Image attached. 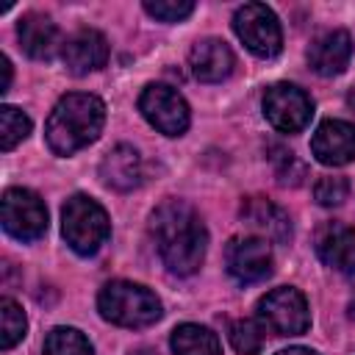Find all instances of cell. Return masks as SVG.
Listing matches in <instances>:
<instances>
[{"mask_svg":"<svg viewBox=\"0 0 355 355\" xmlns=\"http://www.w3.org/2000/svg\"><path fill=\"white\" fill-rule=\"evenodd\" d=\"M150 233L169 272L194 275L202 266L208 230L200 214L183 200H164L150 214Z\"/></svg>","mask_w":355,"mask_h":355,"instance_id":"obj_1","label":"cell"},{"mask_svg":"<svg viewBox=\"0 0 355 355\" xmlns=\"http://www.w3.org/2000/svg\"><path fill=\"white\" fill-rule=\"evenodd\" d=\"M105 125V105L94 94L72 92L61 97L47 119V144L58 155H72L92 144Z\"/></svg>","mask_w":355,"mask_h":355,"instance_id":"obj_2","label":"cell"},{"mask_svg":"<svg viewBox=\"0 0 355 355\" xmlns=\"http://www.w3.org/2000/svg\"><path fill=\"white\" fill-rule=\"evenodd\" d=\"M97 308L105 322L119 327H147L161 319V300L139 283L111 280L97 297Z\"/></svg>","mask_w":355,"mask_h":355,"instance_id":"obj_3","label":"cell"},{"mask_svg":"<svg viewBox=\"0 0 355 355\" xmlns=\"http://www.w3.org/2000/svg\"><path fill=\"white\" fill-rule=\"evenodd\" d=\"M61 233L78 255H94L105 244L111 222L97 200L86 194H72L61 211Z\"/></svg>","mask_w":355,"mask_h":355,"instance_id":"obj_4","label":"cell"},{"mask_svg":"<svg viewBox=\"0 0 355 355\" xmlns=\"http://www.w3.org/2000/svg\"><path fill=\"white\" fill-rule=\"evenodd\" d=\"M258 319L263 330L275 336H300L311 327V311L302 291L291 286L272 288L266 297L258 300Z\"/></svg>","mask_w":355,"mask_h":355,"instance_id":"obj_5","label":"cell"},{"mask_svg":"<svg viewBox=\"0 0 355 355\" xmlns=\"http://www.w3.org/2000/svg\"><path fill=\"white\" fill-rule=\"evenodd\" d=\"M233 31L250 53L258 58H272L283 47V31L275 11L263 3H247L233 17Z\"/></svg>","mask_w":355,"mask_h":355,"instance_id":"obj_6","label":"cell"},{"mask_svg":"<svg viewBox=\"0 0 355 355\" xmlns=\"http://www.w3.org/2000/svg\"><path fill=\"white\" fill-rule=\"evenodd\" d=\"M139 111L141 116L164 136H180L189 128V105L186 100L164 83H150L141 97H139Z\"/></svg>","mask_w":355,"mask_h":355,"instance_id":"obj_7","label":"cell"},{"mask_svg":"<svg viewBox=\"0 0 355 355\" xmlns=\"http://www.w3.org/2000/svg\"><path fill=\"white\" fill-rule=\"evenodd\" d=\"M311 114H313L311 97L291 83H275L263 94V116L280 133L302 130L311 122Z\"/></svg>","mask_w":355,"mask_h":355,"instance_id":"obj_8","label":"cell"},{"mask_svg":"<svg viewBox=\"0 0 355 355\" xmlns=\"http://www.w3.org/2000/svg\"><path fill=\"white\" fill-rule=\"evenodd\" d=\"M3 227L19 241H33L47 230V208L39 194L28 189H8L3 194Z\"/></svg>","mask_w":355,"mask_h":355,"instance_id":"obj_9","label":"cell"},{"mask_svg":"<svg viewBox=\"0 0 355 355\" xmlns=\"http://www.w3.org/2000/svg\"><path fill=\"white\" fill-rule=\"evenodd\" d=\"M225 266L239 283H258L272 275V250L261 236H236L225 247Z\"/></svg>","mask_w":355,"mask_h":355,"instance_id":"obj_10","label":"cell"},{"mask_svg":"<svg viewBox=\"0 0 355 355\" xmlns=\"http://www.w3.org/2000/svg\"><path fill=\"white\" fill-rule=\"evenodd\" d=\"M316 255L341 275H355V230L344 222H322L313 233Z\"/></svg>","mask_w":355,"mask_h":355,"instance_id":"obj_11","label":"cell"},{"mask_svg":"<svg viewBox=\"0 0 355 355\" xmlns=\"http://www.w3.org/2000/svg\"><path fill=\"white\" fill-rule=\"evenodd\" d=\"M311 150L316 161L327 166H344L355 161V125L344 119H324L311 139Z\"/></svg>","mask_w":355,"mask_h":355,"instance_id":"obj_12","label":"cell"},{"mask_svg":"<svg viewBox=\"0 0 355 355\" xmlns=\"http://www.w3.org/2000/svg\"><path fill=\"white\" fill-rule=\"evenodd\" d=\"M64 64L72 75H89L100 67H105L108 61V42L100 31L94 28H80L78 33H72L64 47H61Z\"/></svg>","mask_w":355,"mask_h":355,"instance_id":"obj_13","label":"cell"},{"mask_svg":"<svg viewBox=\"0 0 355 355\" xmlns=\"http://www.w3.org/2000/svg\"><path fill=\"white\" fill-rule=\"evenodd\" d=\"M352 58V36L347 31H327L316 36L308 47V64L316 75H338Z\"/></svg>","mask_w":355,"mask_h":355,"instance_id":"obj_14","label":"cell"},{"mask_svg":"<svg viewBox=\"0 0 355 355\" xmlns=\"http://www.w3.org/2000/svg\"><path fill=\"white\" fill-rule=\"evenodd\" d=\"M233 50L222 42V39H202L191 47L189 53V67H191V75L202 83H216V80H225L230 72H233Z\"/></svg>","mask_w":355,"mask_h":355,"instance_id":"obj_15","label":"cell"},{"mask_svg":"<svg viewBox=\"0 0 355 355\" xmlns=\"http://www.w3.org/2000/svg\"><path fill=\"white\" fill-rule=\"evenodd\" d=\"M241 219L269 241H286L291 236V222L280 205H275L266 197H244L241 202Z\"/></svg>","mask_w":355,"mask_h":355,"instance_id":"obj_16","label":"cell"},{"mask_svg":"<svg viewBox=\"0 0 355 355\" xmlns=\"http://www.w3.org/2000/svg\"><path fill=\"white\" fill-rule=\"evenodd\" d=\"M17 36H19L22 50H25L31 58L47 61V58H53L55 50H58V28L50 22V17L39 14V11H28V14L19 19Z\"/></svg>","mask_w":355,"mask_h":355,"instance_id":"obj_17","label":"cell"},{"mask_svg":"<svg viewBox=\"0 0 355 355\" xmlns=\"http://www.w3.org/2000/svg\"><path fill=\"white\" fill-rule=\"evenodd\" d=\"M100 178L111 189L130 191L141 180V158H139V153L133 147H128V144L114 147L100 164Z\"/></svg>","mask_w":355,"mask_h":355,"instance_id":"obj_18","label":"cell"},{"mask_svg":"<svg viewBox=\"0 0 355 355\" xmlns=\"http://www.w3.org/2000/svg\"><path fill=\"white\" fill-rule=\"evenodd\" d=\"M169 344H172V352L175 355H222V347H219L216 333H211L208 327L194 324V322L178 324L172 330Z\"/></svg>","mask_w":355,"mask_h":355,"instance_id":"obj_19","label":"cell"},{"mask_svg":"<svg viewBox=\"0 0 355 355\" xmlns=\"http://www.w3.org/2000/svg\"><path fill=\"white\" fill-rule=\"evenodd\" d=\"M44 355H94L89 338L75 327H53L44 338Z\"/></svg>","mask_w":355,"mask_h":355,"instance_id":"obj_20","label":"cell"},{"mask_svg":"<svg viewBox=\"0 0 355 355\" xmlns=\"http://www.w3.org/2000/svg\"><path fill=\"white\" fill-rule=\"evenodd\" d=\"M0 327H3V333H0L3 349H11L14 344H19L28 330V319H25L22 308L8 297L0 302Z\"/></svg>","mask_w":355,"mask_h":355,"instance_id":"obj_21","label":"cell"},{"mask_svg":"<svg viewBox=\"0 0 355 355\" xmlns=\"http://www.w3.org/2000/svg\"><path fill=\"white\" fill-rule=\"evenodd\" d=\"M28 133H31V119L14 105H3L0 108V147L6 153L14 150Z\"/></svg>","mask_w":355,"mask_h":355,"instance_id":"obj_22","label":"cell"},{"mask_svg":"<svg viewBox=\"0 0 355 355\" xmlns=\"http://www.w3.org/2000/svg\"><path fill=\"white\" fill-rule=\"evenodd\" d=\"M230 344L239 355H258L263 347V324L252 319H236L230 324Z\"/></svg>","mask_w":355,"mask_h":355,"instance_id":"obj_23","label":"cell"},{"mask_svg":"<svg viewBox=\"0 0 355 355\" xmlns=\"http://www.w3.org/2000/svg\"><path fill=\"white\" fill-rule=\"evenodd\" d=\"M347 194H349V183H347V178H338V175H324L313 186L316 202L319 205H327V208L330 205H341L347 200Z\"/></svg>","mask_w":355,"mask_h":355,"instance_id":"obj_24","label":"cell"},{"mask_svg":"<svg viewBox=\"0 0 355 355\" xmlns=\"http://www.w3.org/2000/svg\"><path fill=\"white\" fill-rule=\"evenodd\" d=\"M144 11L161 22H180L194 11L191 0H147Z\"/></svg>","mask_w":355,"mask_h":355,"instance_id":"obj_25","label":"cell"},{"mask_svg":"<svg viewBox=\"0 0 355 355\" xmlns=\"http://www.w3.org/2000/svg\"><path fill=\"white\" fill-rule=\"evenodd\" d=\"M0 69H3V83H0V92H8V86H11V61L3 55L0 58Z\"/></svg>","mask_w":355,"mask_h":355,"instance_id":"obj_26","label":"cell"},{"mask_svg":"<svg viewBox=\"0 0 355 355\" xmlns=\"http://www.w3.org/2000/svg\"><path fill=\"white\" fill-rule=\"evenodd\" d=\"M275 355H319L316 349H308V347H288V349H280Z\"/></svg>","mask_w":355,"mask_h":355,"instance_id":"obj_27","label":"cell"}]
</instances>
